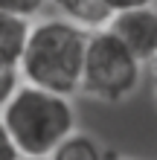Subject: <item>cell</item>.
<instances>
[{
	"label": "cell",
	"instance_id": "4",
	"mask_svg": "<svg viewBox=\"0 0 157 160\" xmlns=\"http://www.w3.org/2000/svg\"><path fill=\"white\" fill-rule=\"evenodd\" d=\"M108 29L143 64L157 58V9H151V6L122 9V12H116L110 18Z\"/></svg>",
	"mask_w": 157,
	"mask_h": 160
},
{
	"label": "cell",
	"instance_id": "1",
	"mask_svg": "<svg viewBox=\"0 0 157 160\" xmlns=\"http://www.w3.org/2000/svg\"><path fill=\"white\" fill-rule=\"evenodd\" d=\"M0 125L23 157L50 160L64 140L76 134V111L70 96L23 82L3 102Z\"/></svg>",
	"mask_w": 157,
	"mask_h": 160
},
{
	"label": "cell",
	"instance_id": "10",
	"mask_svg": "<svg viewBox=\"0 0 157 160\" xmlns=\"http://www.w3.org/2000/svg\"><path fill=\"white\" fill-rule=\"evenodd\" d=\"M114 12H122V9H137V6H151V0H108Z\"/></svg>",
	"mask_w": 157,
	"mask_h": 160
},
{
	"label": "cell",
	"instance_id": "9",
	"mask_svg": "<svg viewBox=\"0 0 157 160\" xmlns=\"http://www.w3.org/2000/svg\"><path fill=\"white\" fill-rule=\"evenodd\" d=\"M23 84V73L21 67H9V64H0V99H9L12 93Z\"/></svg>",
	"mask_w": 157,
	"mask_h": 160
},
{
	"label": "cell",
	"instance_id": "5",
	"mask_svg": "<svg viewBox=\"0 0 157 160\" xmlns=\"http://www.w3.org/2000/svg\"><path fill=\"white\" fill-rule=\"evenodd\" d=\"M29 35H32L29 18L0 12V64L21 67V58H23V52H26Z\"/></svg>",
	"mask_w": 157,
	"mask_h": 160
},
{
	"label": "cell",
	"instance_id": "3",
	"mask_svg": "<svg viewBox=\"0 0 157 160\" xmlns=\"http://www.w3.org/2000/svg\"><path fill=\"white\" fill-rule=\"evenodd\" d=\"M140 67L143 61L108 26L93 29L85 55L81 93L99 102H119L128 93H134V88L140 84Z\"/></svg>",
	"mask_w": 157,
	"mask_h": 160
},
{
	"label": "cell",
	"instance_id": "8",
	"mask_svg": "<svg viewBox=\"0 0 157 160\" xmlns=\"http://www.w3.org/2000/svg\"><path fill=\"white\" fill-rule=\"evenodd\" d=\"M52 0H0V12L21 15V18H35L44 12V6H50Z\"/></svg>",
	"mask_w": 157,
	"mask_h": 160
},
{
	"label": "cell",
	"instance_id": "7",
	"mask_svg": "<svg viewBox=\"0 0 157 160\" xmlns=\"http://www.w3.org/2000/svg\"><path fill=\"white\" fill-rule=\"evenodd\" d=\"M50 160H108L102 154V148H99V143L93 137H87V134H70L64 143L55 148V154Z\"/></svg>",
	"mask_w": 157,
	"mask_h": 160
},
{
	"label": "cell",
	"instance_id": "12",
	"mask_svg": "<svg viewBox=\"0 0 157 160\" xmlns=\"http://www.w3.org/2000/svg\"><path fill=\"white\" fill-rule=\"evenodd\" d=\"M154 102H157V79H154Z\"/></svg>",
	"mask_w": 157,
	"mask_h": 160
},
{
	"label": "cell",
	"instance_id": "13",
	"mask_svg": "<svg viewBox=\"0 0 157 160\" xmlns=\"http://www.w3.org/2000/svg\"><path fill=\"white\" fill-rule=\"evenodd\" d=\"M108 160H122V157H114V154H110V157H108Z\"/></svg>",
	"mask_w": 157,
	"mask_h": 160
},
{
	"label": "cell",
	"instance_id": "6",
	"mask_svg": "<svg viewBox=\"0 0 157 160\" xmlns=\"http://www.w3.org/2000/svg\"><path fill=\"white\" fill-rule=\"evenodd\" d=\"M52 6H58L64 12V18L76 21L79 26H85L90 32L108 26L110 18L116 15L108 0H52Z\"/></svg>",
	"mask_w": 157,
	"mask_h": 160
},
{
	"label": "cell",
	"instance_id": "11",
	"mask_svg": "<svg viewBox=\"0 0 157 160\" xmlns=\"http://www.w3.org/2000/svg\"><path fill=\"white\" fill-rule=\"evenodd\" d=\"M3 160H23V154H21V148H17L12 140H9L6 134H3Z\"/></svg>",
	"mask_w": 157,
	"mask_h": 160
},
{
	"label": "cell",
	"instance_id": "14",
	"mask_svg": "<svg viewBox=\"0 0 157 160\" xmlns=\"http://www.w3.org/2000/svg\"><path fill=\"white\" fill-rule=\"evenodd\" d=\"M23 160H35V157H23Z\"/></svg>",
	"mask_w": 157,
	"mask_h": 160
},
{
	"label": "cell",
	"instance_id": "2",
	"mask_svg": "<svg viewBox=\"0 0 157 160\" xmlns=\"http://www.w3.org/2000/svg\"><path fill=\"white\" fill-rule=\"evenodd\" d=\"M90 29L70 18H47L32 23V35L21 58L23 82L47 88L61 96L81 90Z\"/></svg>",
	"mask_w": 157,
	"mask_h": 160
}]
</instances>
